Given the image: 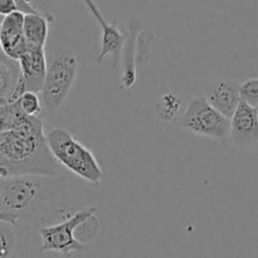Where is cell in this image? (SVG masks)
<instances>
[{
	"mask_svg": "<svg viewBox=\"0 0 258 258\" xmlns=\"http://www.w3.org/2000/svg\"><path fill=\"white\" fill-rule=\"evenodd\" d=\"M68 178L18 175L0 178V221L19 224L45 216L63 196Z\"/></svg>",
	"mask_w": 258,
	"mask_h": 258,
	"instance_id": "obj_1",
	"label": "cell"
},
{
	"mask_svg": "<svg viewBox=\"0 0 258 258\" xmlns=\"http://www.w3.org/2000/svg\"><path fill=\"white\" fill-rule=\"evenodd\" d=\"M66 169L58 163L47 135L23 138L13 131H0V178L18 175L63 176Z\"/></svg>",
	"mask_w": 258,
	"mask_h": 258,
	"instance_id": "obj_2",
	"label": "cell"
},
{
	"mask_svg": "<svg viewBox=\"0 0 258 258\" xmlns=\"http://www.w3.org/2000/svg\"><path fill=\"white\" fill-rule=\"evenodd\" d=\"M78 75V58L67 45H57L47 54V75L42 90L44 110L54 113L70 96Z\"/></svg>",
	"mask_w": 258,
	"mask_h": 258,
	"instance_id": "obj_3",
	"label": "cell"
},
{
	"mask_svg": "<svg viewBox=\"0 0 258 258\" xmlns=\"http://www.w3.org/2000/svg\"><path fill=\"white\" fill-rule=\"evenodd\" d=\"M47 140L53 155L64 169L78 178L98 185L103 171L95 154L75 136L62 127H55L47 134Z\"/></svg>",
	"mask_w": 258,
	"mask_h": 258,
	"instance_id": "obj_4",
	"label": "cell"
},
{
	"mask_svg": "<svg viewBox=\"0 0 258 258\" xmlns=\"http://www.w3.org/2000/svg\"><path fill=\"white\" fill-rule=\"evenodd\" d=\"M96 213H97L96 207H88L75 212L59 223L38 229V233L40 234L43 241L40 252L52 251L62 253L63 256H70L73 252L83 251L86 246L77 238L76 232L86 222L93 218Z\"/></svg>",
	"mask_w": 258,
	"mask_h": 258,
	"instance_id": "obj_5",
	"label": "cell"
},
{
	"mask_svg": "<svg viewBox=\"0 0 258 258\" xmlns=\"http://www.w3.org/2000/svg\"><path fill=\"white\" fill-rule=\"evenodd\" d=\"M180 125L196 135L222 140L229 135L231 118L217 110L204 96L194 98L186 106Z\"/></svg>",
	"mask_w": 258,
	"mask_h": 258,
	"instance_id": "obj_6",
	"label": "cell"
},
{
	"mask_svg": "<svg viewBox=\"0 0 258 258\" xmlns=\"http://www.w3.org/2000/svg\"><path fill=\"white\" fill-rule=\"evenodd\" d=\"M0 131H13L23 138L45 135L43 118L38 115H28L18 100L0 103Z\"/></svg>",
	"mask_w": 258,
	"mask_h": 258,
	"instance_id": "obj_7",
	"label": "cell"
},
{
	"mask_svg": "<svg viewBox=\"0 0 258 258\" xmlns=\"http://www.w3.org/2000/svg\"><path fill=\"white\" fill-rule=\"evenodd\" d=\"M83 3L90 10L91 14L93 15L96 22L98 23L101 32H102L101 33V52L97 57V63L100 64L107 55H110L112 58L113 67H117L118 63L121 62V55H122L123 44H125L127 33L120 32L116 23L110 24L105 19L102 12L95 3V0H83Z\"/></svg>",
	"mask_w": 258,
	"mask_h": 258,
	"instance_id": "obj_8",
	"label": "cell"
},
{
	"mask_svg": "<svg viewBox=\"0 0 258 258\" xmlns=\"http://www.w3.org/2000/svg\"><path fill=\"white\" fill-rule=\"evenodd\" d=\"M229 136L237 146H251L258 143V107L241 101L231 117Z\"/></svg>",
	"mask_w": 258,
	"mask_h": 258,
	"instance_id": "obj_9",
	"label": "cell"
},
{
	"mask_svg": "<svg viewBox=\"0 0 258 258\" xmlns=\"http://www.w3.org/2000/svg\"><path fill=\"white\" fill-rule=\"evenodd\" d=\"M24 18L25 13L17 10L4 15L0 27V45L3 53L18 60L28 49L24 35Z\"/></svg>",
	"mask_w": 258,
	"mask_h": 258,
	"instance_id": "obj_10",
	"label": "cell"
},
{
	"mask_svg": "<svg viewBox=\"0 0 258 258\" xmlns=\"http://www.w3.org/2000/svg\"><path fill=\"white\" fill-rule=\"evenodd\" d=\"M204 96L217 110L231 118L242 101L241 83L236 80L214 81L207 86Z\"/></svg>",
	"mask_w": 258,
	"mask_h": 258,
	"instance_id": "obj_11",
	"label": "cell"
},
{
	"mask_svg": "<svg viewBox=\"0 0 258 258\" xmlns=\"http://www.w3.org/2000/svg\"><path fill=\"white\" fill-rule=\"evenodd\" d=\"M141 18L134 17L128 22V30L121 55V88H131L136 82L138 63V40L141 33Z\"/></svg>",
	"mask_w": 258,
	"mask_h": 258,
	"instance_id": "obj_12",
	"label": "cell"
},
{
	"mask_svg": "<svg viewBox=\"0 0 258 258\" xmlns=\"http://www.w3.org/2000/svg\"><path fill=\"white\" fill-rule=\"evenodd\" d=\"M19 63L27 91L42 92L47 75L45 48H28L19 59Z\"/></svg>",
	"mask_w": 258,
	"mask_h": 258,
	"instance_id": "obj_13",
	"label": "cell"
},
{
	"mask_svg": "<svg viewBox=\"0 0 258 258\" xmlns=\"http://www.w3.org/2000/svg\"><path fill=\"white\" fill-rule=\"evenodd\" d=\"M22 80V68L18 59L3 53L0 58V103L9 102Z\"/></svg>",
	"mask_w": 258,
	"mask_h": 258,
	"instance_id": "obj_14",
	"label": "cell"
},
{
	"mask_svg": "<svg viewBox=\"0 0 258 258\" xmlns=\"http://www.w3.org/2000/svg\"><path fill=\"white\" fill-rule=\"evenodd\" d=\"M52 20L40 13H28L24 18V35L28 48H45Z\"/></svg>",
	"mask_w": 258,
	"mask_h": 258,
	"instance_id": "obj_15",
	"label": "cell"
},
{
	"mask_svg": "<svg viewBox=\"0 0 258 258\" xmlns=\"http://www.w3.org/2000/svg\"><path fill=\"white\" fill-rule=\"evenodd\" d=\"M183 100L174 92H165L155 105V112L160 120L171 122L179 117Z\"/></svg>",
	"mask_w": 258,
	"mask_h": 258,
	"instance_id": "obj_16",
	"label": "cell"
},
{
	"mask_svg": "<svg viewBox=\"0 0 258 258\" xmlns=\"http://www.w3.org/2000/svg\"><path fill=\"white\" fill-rule=\"evenodd\" d=\"M17 226L7 221H0V256L12 257L17 247Z\"/></svg>",
	"mask_w": 258,
	"mask_h": 258,
	"instance_id": "obj_17",
	"label": "cell"
},
{
	"mask_svg": "<svg viewBox=\"0 0 258 258\" xmlns=\"http://www.w3.org/2000/svg\"><path fill=\"white\" fill-rule=\"evenodd\" d=\"M20 107L28 113V115H38L40 116L44 105H43L42 97L38 96V92L33 91H25L19 98H18Z\"/></svg>",
	"mask_w": 258,
	"mask_h": 258,
	"instance_id": "obj_18",
	"label": "cell"
},
{
	"mask_svg": "<svg viewBox=\"0 0 258 258\" xmlns=\"http://www.w3.org/2000/svg\"><path fill=\"white\" fill-rule=\"evenodd\" d=\"M241 98L249 105L258 107V77L249 78L241 83Z\"/></svg>",
	"mask_w": 258,
	"mask_h": 258,
	"instance_id": "obj_19",
	"label": "cell"
},
{
	"mask_svg": "<svg viewBox=\"0 0 258 258\" xmlns=\"http://www.w3.org/2000/svg\"><path fill=\"white\" fill-rule=\"evenodd\" d=\"M29 3L38 13L45 15V17H47L48 19L52 20V22L54 20L53 10H54L55 0H29Z\"/></svg>",
	"mask_w": 258,
	"mask_h": 258,
	"instance_id": "obj_20",
	"label": "cell"
},
{
	"mask_svg": "<svg viewBox=\"0 0 258 258\" xmlns=\"http://www.w3.org/2000/svg\"><path fill=\"white\" fill-rule=\"evenodd\" d=\"M18 4L15 0H0V14L4 17V15L10 14L13 12H17Z\"/></svg>",
	"mask_w": 258,
	"mask_h": 258,
	"instance_id": "obj_21",
	"label": "cell"
},
{
	"mask_svg": "<svg viewBox=\"0 0 258 258\" xmlns=\"http://www.w3.org/2000/svg\"><path fill=\"white\" fill-rule=\"evenodd\" d=\"M15 2H17L18 4V9H19L20 12L25 13V14H28V13H38L37 10L32 7L29 0H15Z\"/></svg>",
	"mask_w": 258,
	"mask_h": 258,
	"instance_id": "obj_22",
	"label": "cell"
}]
</instances>
